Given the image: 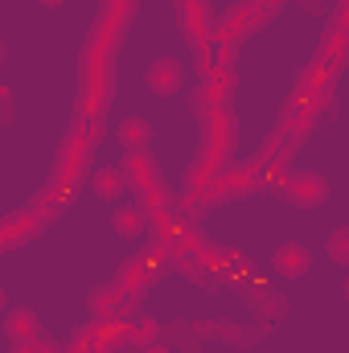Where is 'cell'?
Returning a JSON list of instances; mask_svg holds the SVG:
<instances>
[{
    "instance_id": "10",
    "label": "cell",
    "mask_w": 349,
    "mask_h": 353,
    "mask_svg": "<svg viewBox=\"0 0 349 353\" xmlns=\"http://www.w3.org/2000/svg\"><path fill=\"white\" fill-rule=\"evenodd\" d=\"M201 25H206V4L189 0V29H201Z\"/></svg>"
},
{
    "instance_id": "1",
    "label": "cell",
    "mask_w": 349,
    "mask_h": 353,
    "mask_svg": "<svg viewBox=\"0 0 349 353\" xmlns=\"http://www.w3.org/2000/svg\"><path fill=\"white\" fill-rule=\"evenodd\" d=\"M83 70H87V103L94 107L103 94H107V74H111V50L103 41H94L83 58Z\"/></svg>"
},
{
    "instance_id": "9",
    "label": "cell",
    "mask_w": 349,
    "mask_h": 353,
    "mask_svg": "<svg viewBox=\"0 0 349 353\" xmlns=\"http://www.w3.org/2000/svg\"><path fill=\"white\" fill-rule=\"evenodd\" d=\"M346 243H349V234H346V230H337V234L329 239V255H333V263H337V267H346V263H349Z\"/></svg>"
},
{
    "instance_id": "11",
    "label": "cell",
    "mask_w": 349,
    "mask_h": 353,
    "mask_svg": "<svg viewBox=\"0 0 349 353\" xmlns=\"http://www.w3.org/2000/svg\"><path fill=\"white\" fill-rule=\"evenodd\" d=\"M8 111H12V107H8V90L0 87V123H8V119H12Z\"/></svg>"
},
{
    "instance_id": "3",
    "label": "cell",
    "mask_w": 349,
    "mask_h": 353,
    "mask_svg": "<svg viewBox=\"0 0 349 353\" xmlns=\"http://www.w3.org/2000/svg\"><path fill=\"white\" fill-rule=\"evenodd\" d=\"M144 79H148V87L157 90V94H177V90L185 87V66L177 58H157Z\"/></svg>"
},
{
    "instance_id": "7",
    "label": "cell",
    "mask_w": 349,
    "mask_h": 353,
    "mask_svg": "<svg viewBox=\"0 0 349 353\" xmlns=\"http://www.w3.org/2000/svg\"><path fill=\"white\" fill-rule=\"evenodd\" d=\"M119 136H123V144H132L136 152H140L144 144H152V128H148L144 119H128V123L119 128Z\"/></svg>"
},
{
    "instance_id": "8",
    "label": "cell",
    "mask_w": 349,
    "mask_h": 353,
    "mask_svg": "<svg viewBox=\"0 0 349 353\" xmlns=\"http://www.w3.org/2000/svg\"><path fill=\"white\" fill-rule=\"evenodd\" d=\"M140 226H144V210H140V205H132V210H119V214H115V230H119V234H136Z\"/></svg>"
},
{
    "instance_id": "14",
    "label": "cell",
    "mask_w": 349,
    "mask_h": 353,
    "mask_svg": "<svg viewBox=\"0 0 349 353\" xmlns=\"http://www.w3.org/2000/svg\"><path fill=\"white\" fill-rule=\"evenodd\" d=\"M46 4H62V0H46Z\"/></svg>"
},
{
    "instance_id": "12",
    "label": "cell",
    "mask_w": 349,
    "mask_h": 353,
    "mask_svg": "<svg viewBox=\"0 0 349 353\" xmlns=\"http://www.w3.org/2000/svg\"><path fill=\"white\" fill-rule=\"evenodd\" d=\"M144 353H169V350H165V345H157V341H152V345H148V350H144Z\"/></svg>"
},
{
    "instance_id": "6",
    "label": "cell",
    "mask_w": 349,
    "mask_h": 353,
    "mask_svg": "<svg viewBox=\"0 0 349 353\" xmlns=\"http://www.w3.org/2000/svg\"><path fill=\"white\" fill-rule=\"evenodd\" d=\"M123 176H128V173H119V169H103V173L94 176L90 185H94V193H99L103 201H111V197H119V189H123Z\"/></svg>"
},
{
    "instance_id": "13",
    "label": "cell",
    "mask_w": 349,
    "mask_h": 353,
    "mask_svg": "<svg viewBox=\"0 0 349 353\" xmlns=\"http://www.w3.org/2000/svg\"><path fill=\"white\" fill-rule=\"evenodd\" d=\"M0 308H4V288H0Z\"/></svg>"
},
{
    "instance_id": "2",
    "label": "cell",
    "mask_w": 349,
    "mask_h": 353,
    "mask_svg": "<svg viewBox=\"0 0 349 353\" xmlns=\"http://www.w3.org/2000/svg\"><path fill=\"white\" fill-rule=\"evenodd\" d=\"M283 197L288 201H300V205H317V201H325L329 197V189H325V181L317 173H296V176H283Z\"/></svg>"
},
{
    "instance_id": "4",
    "label": "cell",
    "mask_w": 349,
    "mask_h": 353,
    "mask_svg": "<svg viewBox=\"0 0 349 353\" xmlns=\"http://www.w3.org/2000/svg\"><path fill=\"white\" fill-rule=\"evenodd\" d=\"M308 263H312V255L304 247H296V243H283L275 251V271H283V275H304Z\"/></svg>"
},
{
    "instance_id": "5",
    "label": "cell",
    "mask_w": 349,
    "mask_h": 353,
    "mask_svg": "<svg viewBox=\"0 0 349 353\" xmlns=\"http://www.w3.org/2000/svg\"><path fill=\"white\" fill-rule=\"evenodd\" d=\"M8 337H12V341H41V333H37V316L25 312V308L12 312V316H8Z\"/></svg>"
}]
</instances>
